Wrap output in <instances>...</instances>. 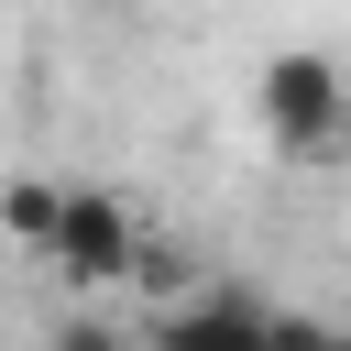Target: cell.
Instances as JSON below:
<instances>
[{"label":"cell","mask_w":351,"mask_h":351,"mask_svg":"<svg viewBox=\"0 0 351 351\" xmlns=\"http://www.w3.org/2000/svg\"><path fill=\"white\" fill-rule=\"evenodd\" d=\"M252 110H263V132L285 143V154H329L340 143V121H351V88H340V66L329 55H263V77H252Z\"/></svg>","instance_id":"6da1fadb"},{"label":"cell","mask_w":351,"mask_h":351,"mask_svg":"<svg viewBox=\"0 0 351 351\" xmlns=\"http://www.w3.org/2000/svg\"><path fill=\"white\" fill-rule=\"evenodd\" d=\"M132 252H143L132 208H121L110 186H66V208H55V241H44V263H55L66 285H110V274H132Z\"/></svg>","instance_id":"7a4b0ae2"},{"label":"cell","mask_w":351,"mask_h":351,"mask_svg":"<svg viewBox=\"0 0 351 351\" xmlns=\"http://www.w3.org/2000/svg\"><path fill=\"white\" fill-rule=\"evenodd\" d=\"M154 351H263V307L252 296H197L154 318Z\"/></svg>","instance_id":"3957f363"},{"label":"cell","mask_w":351,"mask_h":351,"mask_svg":"<svg viewBox=\"0 0 351 351\" xmlns=\"http://www.w3.org/2000/svg\"><path fill=\"white\" fill-rule=\"evenodd\" d=\"M55 208H66V186H44V176H11V186H0V241L44 252V241H55Z\"/></svg>","instance_id":"277c9868"},{"label":"cell","mask_w":351,"mask_h":351,"mask_svg":"<svg viewBox=\"0 0 351 351\" xmlns=\"http://www.w3.org/2000/svg\"><path fill=\"white\" fill-rule=\"evenodd\" d=\"M55 351H132V340H121V329H99V318H66V329H55Z\"/></svg>","instance_id":"5b68a950"}]
</instances>
